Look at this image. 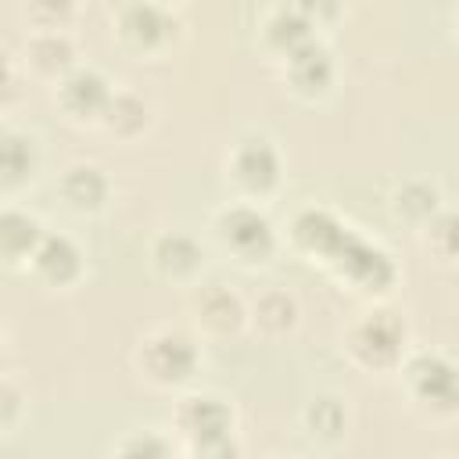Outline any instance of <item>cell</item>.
Here are the masks:
<instances>
[{
  "label": "cell",
  "instance_id": "6da1fadb",
  "mask_svg": "<svg viewBox=\"0 0 459 459\" xmlns=\"http://www.w3.org/2000/svg\"><path fill=\"white\" fill-rule=\"evenodd\" d=\"M179 430L190 437V448L197 455H233L237 445L230 441L233 412L215 394H186L176 412Z\"/></svg>",
  "mask_w": 459,
  "mask_h": 459
},
{
  "label": "cell",
  "instance_id": "7a4b0ae2",
  "mask_svg": "<svg viewBox=\"0 0 459 459\" xmlns=\"http://www.w3.org/2000/svg\"><path fill=\"white\" fill-rule=\"evenodd\" d=\"M140 366L154 384H179L197 369V348L179 330H158L140 348Z\"/></svg>",
  "mask_w": 459,
  "mask_h": 459
},
{
  "label": "cell",
  "instance_id": "3957f363",
  "mask_svg": "<svg viewBox=\"0 0 459 459\" xmlns=\"http://www.w3.org/2000/svg\"><path fill=\"white\" fill-rule=\"evenodd\" d=\"M405 380L416 394V402L437 409V412H452L459 409V369L445 359V355H416L405 366Z\"/></svg>",
  "mask_w": 459,
  "mask_h": 459
},
{
  "label": "cell",
  "instance_id": "277c9868",
  "mask_svg": "<svg viewBox=\"0 0 459 459\" xmlns=\"http://www.w3.org/2000/svg\"><path fill=\"white\" fill-rule=\"evenodd\" d=\"M402 344H405V326L391 312H369L348 333V348L362 366H391V362H398Z\"/></svg>",
  "mask_w": 459,
  "mask_h": 459
},
{
  "label": "cell",
  "instance_id": "5b68a950",
  "mask_svg": "<svg viewBox=\"0 0 459 459\" xmlns=\"http://www.w3.org/2000/svg\"><path fill=\"white\" fill-rule=\"evenodd\" d=\"M215 230H219L222 244H226L233 255L247 258V262L265 258V255L273 251V244H276V240H273V222H269L258 208H251V204H233V208H226V212L219 215Z\"/></svg>",
  "mask_w": 459,
  "mask_h": 459
},
{
  "label": "cell",
  "instance_id": "8992f818",
  "mask_svg": "<svg viewBox=\"0 0 459 459\" xmlns=\"http://www.w3.org/2000/svg\"><path fill=\"white\" fill-rule=\"evenodd\" d=\"M333 262H337V269H341L351 283H359L362 290H387V283L394 280L391 258H387L380 247H373L369 240L355 237V233H348V240L341 244V251L333 255Z\"/></svg>",
  "mask_w": 459,
  "mask_h": 459
},
{
  "label": "cell",
  "instance_id": "52a82bcc",
  "mask_svg": "<svg viewBox=\"0 0 459 459\" xmlns=\"http://www.w3.org/2000/svg\"><path fill=\"white\" fill-rule=\"evenodd\" d=\"M230 169H233V179L240 186L262 194V190H269L280 179V154H276V147L265 136H244L233 147Z\"/></svg>",
  "mask_w": 459,
  "mask_h": 459
},
{
  "label": "cell",
  "instance_id": "ba28073f",
  "mask_svg": "<svg viewBox=\"0 0 459 459\" xmlns=\"http://www.w3.org/2000/svg\"><path fill=\"white\" fill-rule=\"evenodd\" d=\"M118 29L133 47H158L176 32V18L154 0H136L122 11Z\"/></svg>",
  "mask_w": 459,
  "mask_h": 459
},
{
  "label": "cell",
  "instance_id": "9c48e42d",
  "mask_svg": "<svg viewBox=\"0 0 459 459\" xmlns=\"http://www.w3.org/2000/svg\"><path fill=\"white\" fill-rule=\"evenodd\" d=\"M111 86L104 82L100 72L93 68H75L72 75H65L61 82V104L75 115V118H86V115H104L108 104H111Z\"/></svg>",
  "mask_w": 459,
  "mask_h": 459
},
{
  "label": "cell",
  "instance_id": "30bf717a",
  "mask_svg": "<svg viewBox=\"0 0 459 459\" xmlns=\"http://www.w3.org/2000/svg\"><path fill=\"white\" fill-rule=\"evenodd\" d=\"M348 226H341L326 208H305L298 219H294V240L301 247H308L312 255H323L333 262V255L341 251V244L348 240Z\"/></svg>",
  "mask_w": 459,
  "mask_h": 459
},
{
  "label": "cell",
  "instance_id": "8fae6325",
  "mask_svg": "<svg viewBox=\"0 0 459 459\" xmlns=\"http://www.w3.org/2000/svg\"><path fill=\"white\" fill-rule=\"evenodd\" d=\"M287 79H290V86L301 90V93H319V90H326L330 79H333V61H330V54H326V47H319L316 39H308V43H301L298 50H290V54H287Z\"/></svg>",
  "mask_w": 459,
  "mask_h": 459
},
{
  "label": "cell",
  "instance_id": "7c38bea8",
  "mask_svg": "<svg viewBox=\"0 0 459 459\" xmlns=\"http://www.w3.org/2000/svg\"><path fill=\"white\" fill-rule=\"evenodd\" d=\"M32 265L43 280L50 283H68L75 273H79V247L61 237V233H50L39 240V247L32 251Z\"/></svg>",
  "mask_w": 459,
  "mask_h": 459
},
{
  "label": "cell",
  "instance_id": "4fadbf2b",
  "mask_svg": "<svg viewBox=\"0 0 459 459\" xmlns=\"http://www.w3.org/2000/svg\"><path fill=\"white\" fill-rule=\"evenodd\" d=\"M61 194L72 208L79 212H90V208H100L104 197H108V179L97 165H72L61 179Z\"/></svg>",
  "mask_w": 459,
  "mask_h": 459
},
{
  "label": "cell",
  "instance_id": "5bb4252c",
  "mask_svg": "<svg viewBox=\"0 0 459 459\" xmlns=\"http://www.w3.org/2000/svg\"><path fill=\"white\" fill-rule=\"evenodd\" d=\"M197 262H201V247H197L194 237H186V233H165V237H158V244H154V265L161 273L186 276L190 269H197Z\"/></svg>",
  "mask_w": 459,
  "mask_h": 459
},
{
  "label": "cell",
  "instance_id": "9a60e30c",
  "mask_svg": "<svg viewBox=\"0 0 459 459\" xmlns=\"http://www.w3.org/2000/svg\"><path fill=\"white\" fill-rule=\"evenodd\" d=\"M240 316H244V308H240L237 294H230L226 287H212L197 298V319L215 333H230L240 323Z\"/></svg>",
  "mask_w": 459,
  "mask_h": 459
},
{
  "label": "cell",
  "instance_id": "2e32d148",
  "mask_svg": "<svg viewBox=\"0 0 459 459\" xmlns=\"http://www.w3.org/2000/svg\"><path fill=\"white\" fill-rule=\"evenodd\" d=\"M43 233H39V222L25 212H4V222H0V244H4V255L7 258H22V255H32L39 247Z\"/></svg>",
  "mask_w": 459,
  "mask_h": 459
},
{
  "label": "cell",
  "instance_id": "e0dca14e",
  "mask_svg": "<svg viewBox=\"0 0 459 459\" xmlns=\"http://www.w3.org/2000/svg\"><path fill=\"white\" fill-rule=\"evenodd\" d=\"M308 25H312V22H308L298 7H283V11H276V14L265 22V39H269V47L290 54V50H298L301 43L312 39V36H308Z\"/></svg>",
  "mask_w": 459,
  "mask_h": 459
},
{
  "label": "cell",
  "instance_id": "ac0fdd59",
  "mask_svg": "<svg viewBox=\"0 0 459 459\" xmlns=\"http://www.w3.org/2000/svg\"><path fill=\"white\" fill-rule=\"evenodd\" d=\"M72 43H68V36H61V32H39L32 43H29V61L36 65V68H43V72H61V68H68L72 65Z\"/></svg>",
  "mask_w": 459,
  "mask_h": 459
},
{
  "label": "cell",
  "instance_id": "d6986e66",
  "mask_svg": "<svg viewBox=\"0 0 459 459\" xmlns=\"http://www.w3.org/2000/svg\"><path fill=\"white\" fill-rule=\"evenodd\" d=\"M32 158H36L32 136H22V133H7V136H4V147H0L4 183H18V179H22V176L32 169Z\"/></svg>",
  "mask_w": 459,
  "mask_h": 459
},
{
  "label": "cell",
  "instance_id": "ffe728a7",
  "mask_svg": "<svg viewBox=\"0 0 459 459\" xmlns=\"http://www.w3.org/2000/svg\"><path fill=\"white\" fill-rule=\"evenodd\" d=\"M104 122L115 129V133H136L143 122H147V108L140 97L133 93H115L108 111H104Z\"/></svg>",
  "mask_w": 459,
  "mask_h": 459
},
{
  "label": "cell",
  "instance_id": "44dd1931",
  "mask_svg": "<svg viewBox=\"0 0 459 459\" xmlns=\"http://www.w3.org/2000/svg\"><path fill=\"white\" fill-rule=\"evenodd\" d=\"M434 208H437V190H434L430 183H405V186L398 190V212H402L405 219L423 222V219L434 215Z\"/></svg>",
  "mask_w": 459,
  "mask_h": 459
},
{
  "label": "cell",
  "instance_id": "7402d4cb",
  "mask_svg": "<svg viewBox=\"0 0 459 459\" xmlns=\"http://www.w3.org/2000/svg\"><path fill=\"white\" fill-rule=\"evenodd\" d=\"M255 319H258L262 330L280 333V330H287V326L294 323V301H290L287 294L273 290V294L258 298V305H255Z\"/></svg>",
  "mask_w": 459,
  "mask_h": 459
},
{
  "label": "cell",
  "instance_id": "603a6c76",
  "mask_svg": "<svg viewBox=\"0 0 459 459\" xmlns=\"http://www.w3.org/2000/svg\"><path fill=\"white\" fill-rule=\"evenodd\" d=\"M427 244H430L445 262H455V258H459V212L437 215V219L430 222Z\"/></svg>",
  "mask_w": 459,
  "mask_h": 459
},
{
  "label": "cell",
  "instance_id": "cb8c5ba5",
  "mask_svg": "<svg viewBox=\"0 0 459 459\" xmlns=\"http://www.w3.org/2000/svg\"><path fill=\"white\" fill-rule=\"evenodd\" d=\"M305 416H308L312 434H319V437H337L344 430V409L337 398H316Z\"/></svg>",
  "mask_w": 459,
  "mask_h": 459
},
{
  "label": "cell",
  "instance_id": "d4e9b609",
  "mask_svg": "<svg viewBox=\"0 0 459 459\" xmlns=\"http://www.w3.org/2000/svg\"><path fill=\"white\" fill-rule=\"evenodd\" d=\"M294 7L308 18V22H330L337 14V0H294Z\"/></svg>",
  "mask_w": 459,
  "mask_h": 459
},
{
  "label": "cell",
  "instance_id": "484cf974",
  "mask_svg": "<svg viewBox=\"0 0 459 459\" xmlns=\"http://www.w3.org/2000/svg\"><path fill=\"white\" fill-rule=\"evenodd\" d=\"M68 7H72V0H32L36 18H43V22H57Z\"/></svg>",
  "mask_w": 459,
  "mask_h": 459
},
{
  "label": "cell",
  "instance_id": "4316f807",
  "mask_svg": "<svg viewBox=\"0 0 459 459\" xmlns=\"http://www.w3.org/2000/svg\"><path fill=\"white\" fill-rule=\"evenodd\" d=\"M122 452H143V455H165L169 445L161 437H140V441H126Z\"/></svg>",
  "mask_w": 459,
  "mask_h": 459
}]
</instances>
